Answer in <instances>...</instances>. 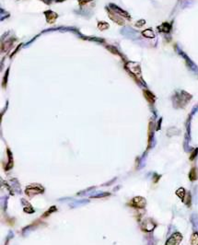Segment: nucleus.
<instances>
[{
  "mask_svg": "<svg viewBox=\"0 0 198 245\" xmlns=\"http://www.w3.org/2000/svg\"><path fill=\"white\" fill-rule=\"evenodd\" d=\"M43 192V188L41 187L40 185H30L26 189V194L29 195H38Z\"/></svg>",
  "mask_w": 198,
  "mask_h": 245,
  "instance_id": "7ed1b4c3",
  "label": "nucleus"
},
{
  "mask_svg": "<svg viewBox=\"0 0 198 245\" xmlns=\"http://www.w3.org/2000/svg\"><path fill=\"white\" fill-rule=\"evenodd\" d=\"M45 16H46V18H47L48 22L53 23V22H55V20L56 19L57 14H55V12H53V11H46L45 12Z\"/></svg>",
  "mask_w": 198,
  "mask_h": 245,
  "instance_id": "39448f33",
  "label": "nucleus"
},
{
  "mask_svg": "<svg viewBox=\"0 0 198 245\" xmlns=\"http://www.w3.org/2000/svg\"><path fill=\"white\" fill-rule=\"evenodd\" d=\"M143 33V35L145 36V37H148V38H153L154 36H155V34H154V32H153V30H144V32H142Z\"/></svg>",
  "mask_w": 198,
  "mask_h": 245,
  "instance_id": "6e6552de",
  "label": "nucleus"
},
{
  "mask_svg": "<svg viewBox=\"0 0 198 245\" xmlns=\"http://www.w3.org/2000/svg\"><path fill=\"white\" fill-rule=\"evenodd\" d=\"M144 23H145V21H144V20H141V22H140V23H138H138H136V26L140 27V26H142V25H143Z\"/></svg>",
  "mask_w": 198,
  "mask_h": 245,
  "instance_id": "f8f14e48",
  "label": "nucleus"
},
{
  "mask_svg": "<svg viewBox=\"0 0 198 245\" xmlns=\"http://www.w3.org/2000/svg\"><path fill=\"white\" fill-rule=\"evenodd\" d=\"M190 178H191V180H196L197 176L195 175V169L192 170L191 173H190Z\"/></svg>",
  "mask_w": 198,
  "mask_h": 245,
  "instance_id": "9b49d317",
  "label": "nucleus"
},
{
  "mask_svg": "<svg viewBox=\"0 0 198 245\" xmlns=\"http://www.w3.org/2000/svg\"><path fill=\"white\" fill-rule=\"evenodd\" d=\"M158 30L162 32H169L171 30V25L169 23H163L161 26L158 27Z\"/></svg>",
  "mask_w": 198,
  "mask_h": 245,
  "instance_id": "0eeeda50",
  "label": "nucleus"
},
{
  "mask_svg": "<svg viewBox=\"0 0 198 245\" xmlns=\"http://www.w3.org/2000/svg\"><path fill=\"white\" fill-rule=\"evenodd\" d=\"M176 195L181 198V199H184V195H186V193H185V190L184 189V188H180L177 192H176Z\"/></svg>",
  "mask_w": 198,
  "mask_h": 245,
  "instance_id": "9d476101",
  "label": "nucleus"
},
{
  "mask_svg": "<svg viewBox=\"0 0 198 245\" xmlns=\"http://www.w3.org/2000/svg\"><path fill=\"white\" fill-rule=\"evenodd\" d=\"M147 205L146 199L143 197H135L131 203V205L135 208H144Z\"/></svg>",
  "mask_w": 198,
  "mask_h": 245,
  "instance_id": "f03ea898",
  "label": "nucleus"
},
{
  "mask_svg": "<svg viewBox=\"0 0 198 245\" xmlns=\"http://www.w3.org/2000/svg\"><path fill=\"white\" fill-rule=\"evenodd\" d=\"M144 94H145V98H146L148 99V102H149L150 103H153L155 102V97H154L153 94L150 92V91L145 90L144 91Z\"/></svg>",
  "mask_w": 198,
  "mask_h": 245,
  "instance_id": "423d86ee",
  "label": "nucleus"
},
{
  "mask_svg": "<svg viewBox=\"0 0 198 245\" xmlns=\"http://www.w3.org/2000/svg\"><path fill=\"white\" fill-rule=\"evenodd\" d=\"M191 243L192 245H198V233H194L191 238Z\"/></svg>",
  "mask_w": 198,
  "mask_h": 245,
  "instance_id": "1a4fd4ad",
  "label": "nucleus"
},
{
  "mask_svg": "<svg viewBox=\"0 0 198 245\" xmlns=\"http://www.w3.org/2000/svg\"><path fill=\"white\" fill-rule=\"evenodd\" d=\"M156 224L151 219H146L142 224V229L145 231H152L155 228Z\"/></svg>",
  "mask_w": 198,
  "mask_h": 245,
  "instance_id": "20e7f679",
  "label": "nucleus"
},
{
  "mask_svg": "<svg viewBox=\"0 0 198 245\" xmlns=\"http://www.w3.org/2000/svg\"><path fill=\"white\" fill-rule=\"evenodd\" d=\"M181 240H182L181 235L180 233L176 232L170 237L169 240L166 241V245H179L180 242L181 241Z\"/></svg>",
  "mask_w": 198,
  "mask_h": 245,
  "instance_id": "f257e3e1",
  "label": "nucleus"
}]
</instances>
